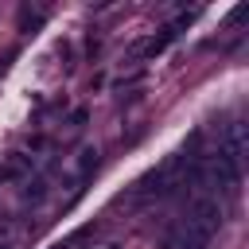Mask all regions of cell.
<instances>
[{
    "label": "cell",
    "mask_w": 249,
    "mask_h": 249,
    "mask_svg": "<svg viewBox=\"0 0 249 249\" xmlns=\"http://www.w3.org/2000/svg\"><path fill=\"white\" fill-rule=\"evenodd\" d=\"M206 245H210V233L198 230V226H191V222L175 226L171 237H167V249H206Z\"/></svg>",
    "instance_id": "obj_2"
},
{
    "label": "cell",
    "mask_w": 249,
    "mask_h": 249,
    "mask_svg": "<svg viewBox=\"0 0 249 249\" xmlns=\"http://www.w3.org/2000/svg\"><path fill=\"white\" fill-rule=\"evenodd\" d=\"M97 163H101V160H97V148H82V152H78V179H89V175L97 171Z\"/></svg>",
    "instance_id": "obj_4"
},
{
    "label": "cell",
    "mask_w": 249,
    "mask_h": 249,
    "mask_svg": "<svg viewBox=\"0 0 249 249\" xmlns=\"http://www.w3.org/2000/svg\"><path fill=\"white\" fill-rule=\"evenodd\" d=\"M86 121H89V109H86V105H78V109L70 113V128H86Z\"/></svg>",
    "instance_id": "obj_5"
},
{
    "label": "cell",
    "mask_w": 249,
    "mask_h": 249,
    "mask_svg": "<svg viewBox=\"0 0 249 249\" xmlns=\"http://www.w3.org/2000/svg\"><path fill=\"white\" fill-rule=\"evenodd\" d=\"M27 148H31V152H43V148H47V136H43V132H39V136H31V140H27Z\"/></svg>",
    "instance_id": "obj_6"
},
{
    "label": "cell",
    "mask_w": 249,
    "mask_h": 249,
    "mask_svg": "<svg viewBox=\"0 0 249 249\" xmlns=\"http://www.w3.org/2000/svg\"><path fill=\"white\" fill-rule=\"evenodd\" d=\"M187 222L198 226V230H206L214 237V230L222 226V202H218V195H195L191 210H187Z\"/></svg>",
    "instance_id": "obj_1"
},
{
    "label": "cell",
    "mask_w": 249,
    "mask_h": 249,
    "mask_svg": "<svg viewBox=\"0 0 249 249\" xmlns=\"http://www.w3.org/2000/svg\"><path fill=\"white\" fill-rule=\"evenodd\" d=\"M47 191H51V183H47V175H39L35 183H27V191H23V206H39V202L47 198Z\"/></svg>",
    "instance_id": "obj_3"
}]
</instances>
